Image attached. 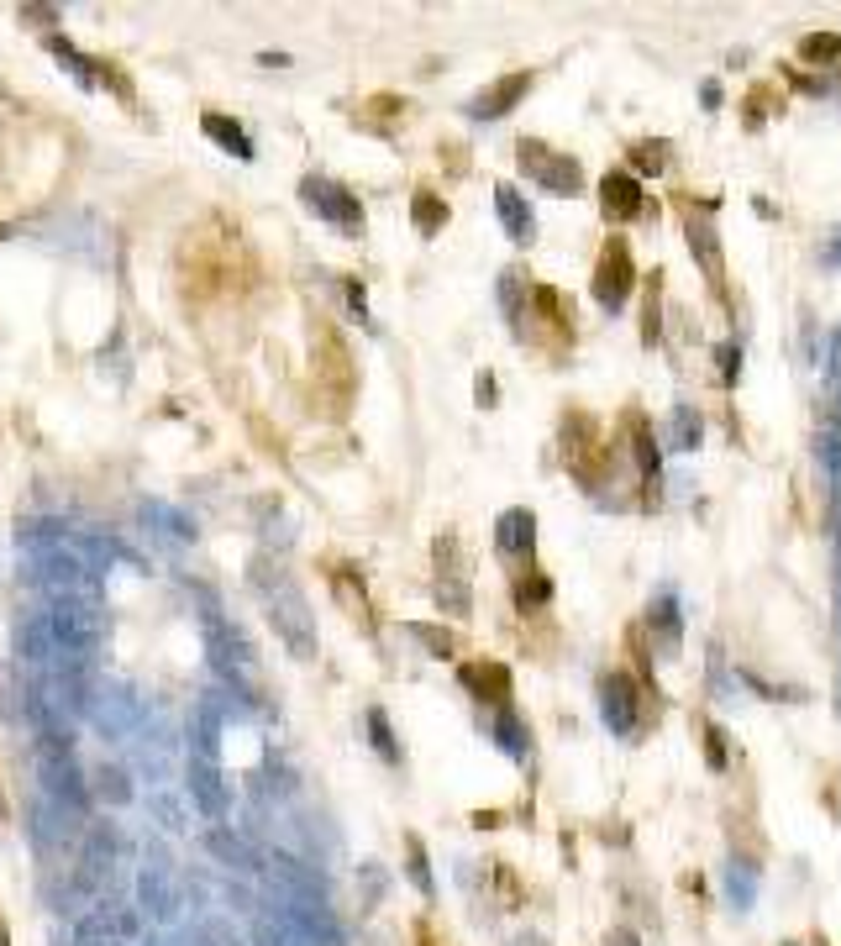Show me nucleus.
Segmentation results:
<instances>
[{
    "mask_svg": "<svg viewBox=\"0 0 841 946\" xmlns=\"http://www.w3.org/2000/svg\"><path fill=\"white\" fill-rule=\"evenodd\" d=\"M300 195L311 200L326 221H337L347 237H358V232H363V205H358L353 195H347L342 184H332V179H316V174H311V179L300 184Z\"/></svg>",
    "mask_w": 841,
    "mask_h": 946,
    "instance_id": "4",
    "label": "nucleus"
},
{
    "mask_svg": "<svg viewBox=\"0 0 841 946\" xmlns=\"http://www.w3.org/2000/svg\"><path fill=\"white\" fill-rule=\"evenodd\" d=\"M531 79H537L531 69L510 74V79H495V85H489L484 95H474V106H468V111H474L479 121H495V116H505V111H510V106H516V100L531 90Z\"/></svg>",
    "mask_w": 841,
    "mask_h": 946,
    "instance_id": "6",
    "label": "nucleus"
},
{
    "mask_svg": "<svg viewBox=\"0 0 841 946\" xmlns=\"http://www.w3.org/2000/svg\"><path fill=\"white\" fill-rule=\"evenodd\" d=\"M200 127L211 132V137L221 142V148L232 153V158H253V137L242 132V127H237L232 116H216V111H205V116H200Z\"/></svg>",
    "mask_w": 841,
    "mask_h": 946,
    "instance_id": "10",
    "label": "nucleus"
},
{
    "mask_svg": "<svg viewBox=\"0 0 841 946\" xmlns=\"http://www.w3.org/2000/svg\"><path fill=\"white\" fill-rule=\"evenodd\" d=\"M442 221H447V205H442L432 190H421V195H416V226L432 237V232H442Z\"/></svg>",
    "mask_w": 841,
    "mask_h": 946,
    "instance_id": "15",
    "label": "nucleus"
},
{
    "mask_svg": "<svg viewBox=\"0 0 841 946\" xmlns=\"http://www.w3.org/2000/svg\"><path fill=\"white\" fill-rule=\"evenodd\" d=\"M48 48H53L58 58H64V69H69L74 79H85V85H95V79H100V64H95V58H85V53H79V48H69L64 37H53Z\"/></svg>",
    "mask_w": 841,
    "mask_h": 946,
    "instance_id": "12",
    "label": "nucleus"
},
{
    "mask_svg": "<svg viewBox=\"0 0 841 946\" xmlns=\"http://www.w3.org/2000/svg\"><path fill=\"white\" fill-rule=\"evenodd\" d=\"M631 163H637L642 174H663V163H668V142H637V153H631Z\"/></svg>",
    "mask_w": 841,
    "mask_h": 946,
    "instance_id": "16",
    "label": "nucleus"
},
{
    "mask_svg": "<svg viewBox=\"0 0 841 946\" xmlns=\"http://www.w3.org/2000/svg\"><path fill=\"white\" fill-rule=\"evenodd\" d=\"M495 205H500V216H505V226H510V237H516V242H531V205H526L516 190H510V184H500Z\"/></svg>",
    "mask_w": 841,
    "mask_h": 946,
    "instance_id": "11",
    "label": "nucleus"
},
{
    "mask_svg": "<svg viewBox=\"0 0 841 946\" xmlns=\"http://www.w3.org/2000/svg\"><path fill=\"white\" fill-rule=\"evenodd\" d=\"M631 284H637V263H631V248L626 237H610L600 248V263H594V300L605 311H621L631 300Z\"/></svg>",
    "mask_w": 841,
    "mask_h": 946,
    "instance_id": "2",
    "label": "nucleus"
},
{
    "mask_svg": "<svg viewBox=\"0 0 841 946\" xmlns=\"http://www.w3.org/2000/svg\"><path fill=\"white\" fill-rule=\"evenodd\" d=\"M647 342H658V284H652V295H647Z\"/></svg>",
    "mask_w": 841,
    "mask_h": 946,
    "instance_id": "23",
    "label": "nucleus"
},
{
    "mask_svg": "<svg viewBox=\"0 0 841 946\" xmlns=\"http://www.w3.org/2000/svg\"><path fill=\"white\" fill-rule=\"evenodd\" d=\"M673 421H679V442H673V447H694V442H700V416H694V410H673Z\"/></svg>",
    "mask_w": 841,
    "mask_h": 946,
    "instance_id": "18",
    "label": "nucleus"
},
{
    "mask_svg": "<svg viewBox=\"0 0 841 946\" xmlns=\"http://www.w3.org/2000/svg\"><path fill=\"white\" fill-rule=\"evenodd\" d=\"M495 542L510 558H531V547H537V521H531V510H505L500 526H495Z\"/></svg>",
    "mask_w": 841,
    "mask_h": 946,
    "instance_id": "7",
    "label": "nucleus"
},
{
    "mask_svg": "<svg viewBox=\"0 0 841 946\" xmlns=\"http://www.w3.org/2000/svg\"><path fill=\"white\" fill-rule=\"evenodd\" d=\"M521 169L537 179V184H547V190H558V195H579V190H584L579 163L563 158V153H552V148H542L537 137L521 142Z\"/></svg>",
    "mask_w": 841,
    "mask_h": 946,
    "instance_id": "3",
    "label": "nucleus"
},
{
    "mask_svg": "<svg viewBox=\"0 0 841 946\" xmlns=\"http://www.w3.org/2000/svg\"><path fill=\"white\" fill-rule=\"evenodd\" d=\"M368 731H374V747H384V757L395 763V742H389V721H384V710H368Z\"/></svg>",
    "mask_w": 841,
    "mask_h": 946,
    "instance_id": "19",
    "label": "nucleus"
},
{
    "mask_svg": "<svg viewBox=\"0 0 841 946\" xmlns=\"http://www.w3.org/2000/svg\"><path fill=\"white\" fill-rule=\"evenodd\" d=\"M552 600V584H547V573H526V579H516V605L521 610H537Z\"/></svg>",
    "mask_w": 841,
    "mask_h": 946,
    "instance_id": "14",
    "label": "nucleus"
},
{
    "mask_svg": "<svg viewBox=\"0 0 841 946\" xmlns=\"http://www.w3.org/2000/svg\"><path fill=\"white\" fill-rule=\"evenodd\" d=\"M799 58H805V64H836V58H841V37L836 32H815V37L799 43Z\"/></svg>",
    "mask_w": 841,
    "mask_h": 946,
    "instance_id": "13",
    "label": "nucleus"
},
{
    "mask_svg": "<svg viewBox=\"0 0 841 946\" xmlns=\"http://www.w3.org/2000/svg\"><path fill=\"white\" fill-rule=\"evenodd\" d=\"M253 584L263 594V605H269V621L279 626V636L300 657H311L316 652V626H311V610H305V594L295 589V579L284 568H274L269 558H258L253 563Z\"/></svg>",
    "mask_w": 841,
    "mask_h": 946,
    "instance_id": "1",
    "label": "nucleus"
},
{
    "mask_svg": "<svg viewBox=\"0 0 841 946\" xmlns=\"http://www.w3.org/2000/svg\"><path fill=\"white\" fill-rule=\"evenodd\" d=\"M721 368H726V379H736V347H721Z\"/></svg>",
    "mask_w": 841,
    "mask_h": 946,
    "instance_id": "24",
    "label": "nucleus"
},
{
    "mask_svg": "<svg viewBox=\"0 0 841 946\" xmlns=\"http://www.w3.org/2000/svg\"><path fill=\"white\" fill-rule=\"evenodd\" d=\"M605 710H610V721L621 731L637 726V684H631V673H610L605 678Z\"/></svg>",
    "mask_w": 841,
    "mask_h": 946,
    "instance_id": "9",
    "label": "nucleus"
},
{
    "mask_svg": "<svg viewBox=\"0 0 841 946\" xmlns=\"http://www.w3.org/2000/svg\"><path fill=\"white\" fill-rule=\"evenodd\" d=\"M652 626L679 636V605H673V600H658V605H652Z\"/></svg>",
    "mask_w": 841,
    "mask_h": 946,
    "instance_id": "20",
    "label": "nucleus"
},
{
    "mask_svg": "<svg viewBox=\"0 0 841 946\" xmlns=\"http://www.w3.org/2000/svg\"><path fill=\"white\" fill-rule=\"evenodd\" d=\"M410 878H416L421 889H432V873H426V852L416 847V841H410Z\"/></svg>",
    "mask_w": 841,
    "mask_h": 946,
    "instance_id": "22",
    "label": "nucleus"
},
{
    "mask_svg": "<svg viewBox=\"0 0 841 946\" xmlns=\"http://www.w3.org/2000/svg\"><path fill=\"white\" fill-rule=\"evenodd\" d=\"M600 200H605V216L610 221H631V216H642V184L631 169H610L600 179Z\"/></svg>",
    "mask_w": 841,
    "mask_h": 946,
    "instance_id": "5",
    "label": "nucleus"
},
{
    "mask_svg": "<svg viewBox=\"0 0 841 946\" xmlns=\"http://www.w3.org/2000/svg\"><path fill=\"white\" fill-rule=\"evenodd\" d=\"M631 442H637V458H642V473L647 479H658V452H652V437L642 421H631Z\"/></svg>",
    "mask_w": 841,
    "mask_h": 946,
    "instance_id": "17",
    "label": "nucleus"
},
{
    "mask_svg": "<svg viewBox=\"0 0 841 946\" xmlns=\"http://www.w3.org/2000/svg\"><path fill=\"white\" fill-rule=\"evenodd\" d=\"M416 636H421V642H432L442 657H453V647H458V642H453V631H437V626H416Z\"/></svg>",
    "mask_w": 841,
    "mask_h": 946,
    "instance_id": "21",
    "label": "nucleus"
},
{
    "mask_svg": "<svg viewBox=\"0 0 841 946\" xmlns=\"http://www.w3.org/2000/svg\"><path fill=\"white\" fill-rule=\"evenodd\" d=\"M463 684L474 689L484 705H505V699H510V673H505V663H463Z\"/></svg>",
    "mask_w": 841,
    "mask_h": 946,
    "instance_id": "8",
    "label": "nucleus"
},
{
    "mask_svg": "<svg viewBox=\"0 0 841 946\" xmlns=\"http://www.w3.org/2000/svg\"><path fill=\"white\" fill-rule=\"evenodd\" d=\"M416 946H437V941H432V936H426V931H421V936H416Z\"/></svg>",
    "mask_w": 841,
    "mask_h": 946,
    "instance_id": "25",
    "label": "nucleus"
},
{
    "mask_svg": "<svg viewBox=\"0 0 841 946\" xmlns=\"http://www.w3.org/2000/svg\"><path fill=\"white\" fill-rule=\"evenodd\" d=\"M0 946H11V936H6V920H0Z\"/></svg>",
    "mask_w": 841,
    "mask_h": 946,
    "instance_id": "26",
    "label": "nucleus"
}]
</instances>
